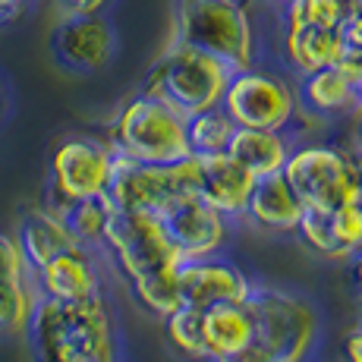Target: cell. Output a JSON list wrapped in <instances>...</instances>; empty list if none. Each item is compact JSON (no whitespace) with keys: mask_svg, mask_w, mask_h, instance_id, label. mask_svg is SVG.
<instances>
[{"mask_svg":"<svg viewBox=\"0 0 362 362\" xmlns=\"http://www.w3.org/2000/svg\"><path fill=\"white\" fill-rule=\"evenodd\" d=\"M29 318L41 362H114V337L98 293L76 303L47 296Z\"/></svg>","mask_w":362,"mask_h":362,"instance_id":"6da1fadb","label":"cell"},{"mask_svg":"<svg viewBox=\"0 0 362 362\" xmlns=\"http://www.w3.org/2000/svg\"><path fill=\"white\" fill-rule=\"evenodd\" d=\"M177 41L214 57L230 73L252 64V25L236 0H183Z\"/></svg>","mask_w":362,"mask_h":362,"instance_id":"7a4b0ae2","label":"cell"},{"mask_svg":"<svg viewBox=\"0 0 362 362\" xmlns=\"http://www.w3.org/2000/svg\"><path fill=\"white\" fill-rule=\"evenodd\" d=\"M186 196H199L192 155L170 164H145L123 151L110 155V173L104 186L110 208H145L161 214L167 205Z\"/></svg>","mask_w":362,"mask_h":362,"instance_id":"3957f363","label":"cell"},{"mask_svg":"<svg viewBox=\"0 0 362 362\" xmlns=\"http://www.w3.org/2000/svg\"><path fill=\"white\" fill-rule=\"evenodd\" d=\"M227 79H230V69L224 64H218L208 54L177 41L161 57V64L155 66L145 95L161 98L177 114H183L189 120L202 110L218 107L221 95L227 88Z\"/></svg>","mask_w":362,"mask_h":362,"instance_id":"277c9868","label":"cell"},{"mask_svg":"<svg viewBox=\"0 0 362 362\" xmlns=\"http://www.w3.org/2000/svg\"><path fill=\"white\" fill-rule=\"evenodd\" d=\"M117 151L145 164H170L189 158L186 117L155 95L129 101L117 120Z\"/></svg>","mask_w":362,"mask_h":362,"instance_id":"5b68a950","label":"cell"},{"mask_svg":"<svg viewBox=\"0 0 362 362\" xmlns=\"http://www.w3.org/2000/svg\"><path fill=\"white\" fill-rule=\"evenodd\" d=\"M104 243L117 252L129 281H142L151 274L177 271L183 259L173 249L161 218L145 208H114L104 224Z\"/></svg>","mask_w":362,"mask_h":362,"instance_id":"8992f818","label":"cell"},{"mask_svg":"<svg viewBox=\"0 0 362 362\" xmlns=\"http://www.w3.org/2000/svg\"><path fill=\"white\" fill-rule=\"evenodd\" d=\"M243 305L252 322V340L271 362H299L305 356L315 334L309 305L277 290H249Z\"/></svg>","mask_w":362,"mask_h":362,"instance_id":"52a82bcc","label":"cell"},{"mask_svg":"<svg viewBox=\"0 0 362 362\" xmlns=\"http://www.w3.org/2000/svg\"><path fill=\"white\" fill-rule=\"evenodd\" d=\"M284 177L303 208H337L362 202L359 167L334 148H303L284 161Z\"/></svg>","mask_w":362,"mask_h":362,"instance_id":"ba28073f","label":"cell"},{"mask_svg":"<svg viewBox=\"0 0 362 362\" xmlns=\"http://www.w3.org/2000/svg\"><path fill=\"white\" fill-rule=\"evenodd\" d=\"M221 110L236 127L277 132L293 117V92L271 73L236 69L221 95Z\"/></svg>","mask_w":362,"mask_h":362,"instance_id":"9c48e42d","label":"cell"},{"mask_svg":"<svg viewBox=\"0 0 362 362\" xmlns=\"http://www.w3.org/2000/svg\"><path fill=\"white\" fill-rule=\"evenodd\" d=\"M51 51L69 73H95L114 57V29L101 13L66 16L51 35Z\"/></svg>","mask_w":362,"mask_h":362,"instance_id":"30bf717a","label":"cell"},{"mask_svg":"<svg viewBox=\"0 0 362 362\" xmlns=\"http://www.w3.org/2000/svg\"><path fill=\"white\" fill-rule=\"evenodd\" d=\"M161 224L167 236H170L173 249L180 252V259H205L208 252L218 249V243L224 240V221L221 211L211 208L205 199L199 196H186L177 199L173 205H167L161 214Z\"/></svg>","mask_w":362,"mask_h":362,"instance_id":"8fae6325","label":"cell"},{"mask_svg":"<svg viewBox=\"0 0 362 362\" xmlns=\"http://www.w3.org/2000/svg\"><path fill=\"white\" fill-rule=\"evenodd\" d=\"M54 189L64 199L101 196L110 173V151L88 139H69L54 151Z\"/></svg>","mask_w":362,"mask_h":362,"instance_id":"7c38bea8","label":"cell"},{"mask_svg":"<svg viewBox=\"0 0 362 362\" xmlns=\"http://www.w3.org/2000/svg\"><path fill=\"white\" fill-rule=\"evenodd\" d=\"M296 230L315 252L344 259L362 249V202L337 208H303Z\"/></svg>","mask_w":362,"mask_h":362,"instance_id":"4fadbf2b","label":"cell"},{"mask_svg":"<svg viewBox=\"0 0 362 362\" xmlns=\"http://www.w3.org/2000/svg\"><path fill=\"white\" fill-rule=\"evenodd\" d=\"M180 303L208 309L214 303H246L249 281L243 271H236L227 262H208V259H189L180 264L177 274Z\"/></svg>","mask_w":362,"mask_h":362,"instance_id":"5bb4252c","label":"cell"},{"mask_svg":"<svg viewBox=\"0 0 362 362\" xmlns=\"http://www.w3.org/2000/svg\"><path fill=\"white\" fill-rule=\"evenodd\" d=\"M192 161H196L199 199H205L221 214H236L246 208L255 177L236 158L227 151H214V155H192Z\"/></svg>","mask_w":362,"mask_h":362,"instance_id":"9a60e30c","label":"cell"},{"mask_svg":"<svg viewBox=\"0 0 362 362\" xmlns=\"http://www.w3.org/2000/svg\"><path fill=\"white\" fill-rule=\"evenodd\" d=\"M246 211L252 214L262 227H271V230H293L299 224L303 205H299L296 192L290 189L284 170H277V173H264V177L252 180V189H249V199H246Z\"/></svg>","mask_w":362,"mask_h":362,"instance_id":"2e32d148","label":"cell"},{"mask_svg":"<svg viewBox=\"0 0 362 362\" xmlns=\"http://www.w3.org/2000/svg\"><path fill=\"white\" fill-rule=\"evenodd\" d=\"M38 281L47 296L64 299V303H76V299L98 293V281H95V271L88 264L86 252H82V246L66 249V252L54 255L47 264H41Z\"/></svg>","mask_w":362,"mask_h":362,"instance_id":"e0dca14e","label":"cell"},{"mask_svg":"<svg viewBox=\"0 0 362 362\" xmlns=\"http://www.w3.org/2000/svg\"><path fill=\"white\" fill-rule=\"evenodd\" d=\"M346 47L350 45L344 38V29H318V25L287 29V60L303 76L340 64Z\"/></svg>","mask_w":362,"mask_h":362,"instance_id":"ac0fdd59","label":"cell"},{"mask_svg":"<svg viewBox=\"0 0 362 362\" xmlns=\"http://www.w3.org/2000/svg\"><path fill=\"white\" fill-rule=\"evenodd\" d=\"M19 252H23V262L32 264L35 271L41 264H47L54 255L66 252V249H76L79 243L69 236V230L60 224V218H54L51 211H32L29 218L19 227Z\"/></svg>","mask_w":362,"mask_h":362,"instance_id":"d6986e66","label":"cell"},{"mask_svg":"<svg viewBox=\"0 0 362 362\" xmlns=\"http://www.w3.org/2000/svg\"><path fill=\"white\" fill-rule=\"evenodd\" d=\"M202 334H205V356H224L236 346L252 340V322L243 303H214L202 315Z\"/></svg>","mask_w":362,"mask_h":362,"instance_id":"ffe728a7","label":"cell"},{"mask_svg":"<svg viewBox=\"0 0 362 362\" xmlns=\"http://www.w3.org/2000/svg\"><path fill=\"white\" fill-rule=\"evenodd\" d=\"M227 155L236 158L252 177H264V173H277L287 161V148H284L281 136L268 129H246L236 127L227 145Z\"/></svg>","mask_w":362,"mask_h":362,"instance_id":"44dd1931","label":"cell"},{"mask_svg":"<svg viewBox=\"0 0 362 362\" xmlns=\"http://www.w3.org/2000/svg\"><path fill=\"white\" fill-rule=\"evenodd\" d=\"M57 192V189H54ZM114 211L110 202L101 196H88V199H64L57 192V205H54V218H60V224L69 230L76 243H92L104 233V224H107V214Z\"/></svg>","mask_w":362,"mask_h":362,"instance_id":"7402d4cb","label":"cell"},{"mask_svg":"<svg viewBox=\"0 0 362 362\" xmlns=\"http://www.w3.org/2000/svg\"><path fill=\"white\" fill-rule=\"evenodd\" d=\"M303 101L312 110H322V114H334V110H346L359 101V95L353 92L350 79L344 76V69L337 64L315 69V73H305L303 79Z\"/></svg>","mask_w":362,"mask_h":362,"instance_id":"603a6c76","label":"cell"},{"mask_svg":"<svg viewBox=\"0 0 362 362\" xmlns=\"http://www.w3.org/2000/svg\"><path fill=\"white\" fill-rule=\"evenodd\" d=\"M236 123L221 107H208L202 114L186 120L189 132V151L192 155H214V151H227Z\"/></svg>","mask_w":362,"mask_h":362,"instance_id":"cb8c5ba5","label":"cell"},{"mask_svg":"<svg viewBox=\"0 0 362 362\" xmlns=\"http://www.w3.org/2000/svg\"><path fill=\"white\" fill-rule=\"evenodd\" d=\"M346 0H287V29L318 25V29H344Z\"/></svg>","mask_w":362,"mask_h":362,"instance_id":"d4e9b609","label":"cell"},{"mask_svg":"<svg viewBox=\"0 0 362 362\" xmlns=\"http://www.w3.org/2000/svg\"><path fill=\"white\" fill-rule=\"evenodd\" d=\"M202 315L205 309L189 303H180L177 309L167 315V331L170 340L189 356H205V334H202Z\"/></svg>","mask_w":362,"mask_h":362,"instance_id":"484cf974","label":"cell"},{"mask_svg":"<svg viewBox=\"0 0 362 362\" xmlns=\"http://www.w3.org/2000/svg\"><path fill=\"white\" fill-rule=\"evenodd\" d=\"M177 271H164V274H151V277H142V281H136L132 287H136L139 299H142L145 305H148L151 312H158V315H170L173 309L180 305V287H177Z\"/></svg>","mask_w":362,"mask_h":362,"instance_id":"4316f807","label":"cell"},{"mask_svg":"<svg viewBox=\"0 0 362 362\" xmlns=\"http://www.w3.org/2000/svg\"><path fill=\"white\" fill-rule=\"evenodd\" d=\"M32 305L23 281L0 284V331H16L29 322Z\"/></svg>","mask_w":362,"mask_h":362,"instance_id":"83f0119b","label":"cell"},{"mask_svg":"<svg viewBox=\"0 0 362 362\" xmlns=\"http://www.w3.org/2000/svg\"><path fill=\"white\" fill-rule=\"evenodd\" d=\"M23 271H25V262H23L19 246L10 240V236L0 233V284L23 281Z\"/></svg>","mask_w":362,"mask_h":362,"instance_id":"f1b7e54d","label":"cell"},{"mask_svg":"<svg viewBox=\"0 0 362 362\" xmlns=\"http://www.w3.org/2000/svg\"><path fill=\"white\" fill-rule=\"evenodd\" d=\"M337 66L344 69V76L350 79L353 92H356V95H359V101H362V47H346Z\"/></svg>","mask_w":362,"mask_h":362,"instance_id":"f546056e","label":"cell"},{"mask_svg":"<svg viewBox=\"0 0 362 362\" xmlns=\"http://www.w3.org/2000/svg\"><path fill=\"white\" fill-rule=\"evenodd\" d=\"M344 38L350 47H362V0H346Z\"/></svg>","mask_w":362,"mask_h":362,"instance_id":"4dcf8cb0","label":"cell"},{"mask_svg":"<svg viewBox=\"0 0 362 362\" xmlns=\"http://www.w3.org/2000/svg\"><path fill=\"white\" fill-rule=\"evenodd\" d=\"M214 362H271V359L255 340H249V344L236 346V350L224 353V356H214Z\"/></svg>","mask_w":362,"mask_h":362,"instance_id":"1f68e13d","label":"cell"},{"mask_svg":"<svg viewBox=\"0 0 362 362\" xmlns=\"http://www.w3.org/2000/svg\"><path fill=\"white\" fill-rule=\"evenodd\" d=\"M66 10V16H86V13H101L107 0H57Z\"/></svg>","mask_w":362,"mask_h":362,"instance_id":"d6a6232c","label":"cell"},{"mask_svg":"<svg viewBox=\"0 0 362 362\" xmlns=\"http://www.w3.org/2000/svg\"><path fill=\"white\" fill-rule=\"evenodd\" d=\"M346 356H350V362H362V331L350 334V340H346Z\"/></svg>","mask_w":362,"mask_h":362,"instance_id":"836d02e7","label":"cell"},{"mask_svg":"<svg viewBox=\"0 0 362 362\" xmlns=\"http://www.w3.org/2000/svg\"><path fill=\"white\" fill-rule=\"evenodd\" d=\"M19 10V0H0V19H10Z\"/></svg>","mask_w":362,"mask_h":362,"instance_id":"e575fe53","label":"cell"},{"mask_svg":"<svg viewBox=\"0 0 362 362\" xmlns=\"http://www.w3.org/2000/svg\"><path fill=\"white\" fill-rule=\"evenodd\" d=\"M356 277H359V284H362V259L356 262Z\"/></svg>","mask_w":362,"mask_h":362,"instance_id":"d590c367","label":"cell"},{"mask_svg":"<svg viewBox=\"0 0 362 362\" xmlns=\"http://www.w3.org/2000/svg\"><path fill=\"white\" fill-rule=\"evenodd\" d=\"M359 142H362V114H359Z\"/></svg>","mask_w":362,"mask_h":362,"instance_id":"8d00e7d4","label":"cell"},{"mask_svg":"<svg viewBox=\"0 0 362 362\" xmlns=\"http://www.w3.org/2000/svg\"><path fill=\"white\" fill-rule=\"evenodd\" d=\"M359 189H362V167H359Z\"/></svg>","mask_w":362,"mask_h":362,"instance_id":"74e56055","label":"cell"},{"mask_svg":"<svg viewBox=\"0 0 362 362\" xmlns=\"http://www.w3.org/2000/svg\"><path fill=\"white\" fill-rule=\"evenodd\" d=\"M284 4H287V0H284Z\"/></svg>","mask_w":362,"mask_h":362,"instance_id":"f35d334b","label":"cell"}]
</instances>
